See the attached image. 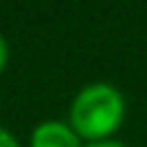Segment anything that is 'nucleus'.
Segmentation results:
<instances>
[{
	"mask_svg": "<svg viewBox=\"0 0 147 147\" xmlns=\"http://www.w3.org/2000/svg\"><path fill=\"white\" fill-rule=\"evenodd\" d=\"M8 57H10V52H8V41H5V36L0 34V72L5 70V65H8Z\"/></svg>",
	"mask_w": 147,
	"mask_h": 147,
	"instance_id": "4",
	"label": "nucleus"
},
{
	"mask_svg": "<svg viewBox=\"0 0 147 147\" xmlns=\"http://www.w3.org/2000/svg\"><path fill=\"white\" fill-rule=\"evenodd\" d=\"M83 147H127V145L119 140H106V142H90V145H83Z\"/></svg>",
	"mask_w": 147,
	"mask_h": 147,
	"instance_id": "5",
	"label": "nucleus"
},
{
	"mask_svg": "<svg viewBox=\"0 0 147 147\" xmlns=\"http://www.w3.org/2000/svg\"><path fill=\"white\" fill-rule=\"evenodd\" d=\"M0 147H21L18 140L13 137V132H8L5 127H0Z\"/></svg>",
	"mask_w": 147,
	"mask_h": 147,
	"instance_id": "3",
	"label": "nucleus"
},
{
	"mask_svg": "<svg viewBox=\"0 0 147 147\" xmlns=\"http://www.w3.org/2000/svg\"><path fill=\"white\" fill-rule=\"evenodd\" d=\"M85 142L75 134V129L67 121L47 119L31 129L28 147H83Z\"/></svg>",
	"mask_w": 147,
	"mask_h": 147,
	"instance_id": "2",
	"label": "nucleus"
},
{
	"mask_svg": "<svg viewBox=\"0 0 147 147\" xmlns=\"http://www.w3.org/2000/svg\"><path fill=\"white\" fill-rule=\"evenodd\" d=\"M124 116H127L124 93L116 85L98 80L78 90V96L70 103L67 124L85 145H90V142L111 140L121 129Z\"/></svg>",
	"mask_w": 147,
	"mask_h": 147,
	"instance_id": "1",
	"label": "nucleus"
}]
</instances>
